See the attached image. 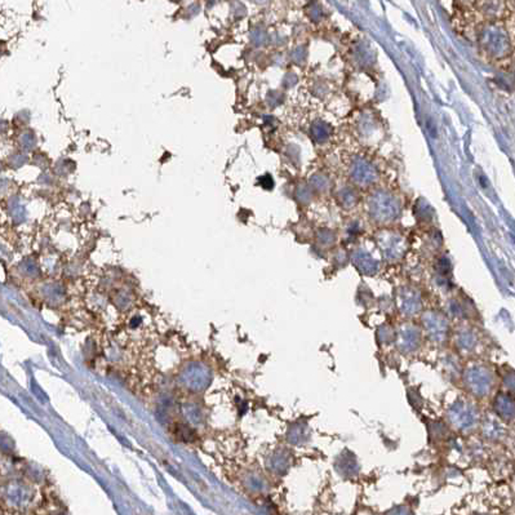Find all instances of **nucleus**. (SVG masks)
Instances as JSON below:
<instances>
[]
</instances>
